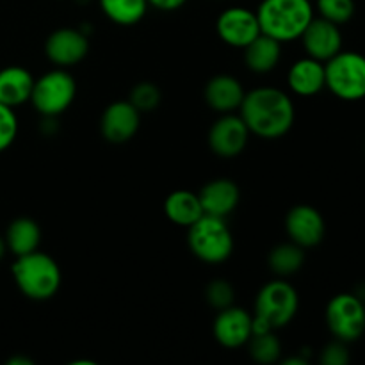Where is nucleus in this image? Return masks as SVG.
I'll return each mask as SVG.
<instances>
[{
	"mask_svg": "<svg viewBox=\"0 0 365 365\" xmlns=\"http://www.w3.org/2000/svg\"><path fill=\"white\" fill-rule=\"evenodd\" d=\"M239 109L248 130L264 139L282 138L294 123L291 96L277 88H257L246 93Z\"/></svg>",
	"mask_w": 365,
	"mask_h": 365,
	"instance_id": "nucleus-1",
	"label": "nucleus"
},
{
	"mask_svg": "<svg viewBox=\"0 0 365 365\" xmlns=\"http://www.w3.org/2000/svg\"><path fill=\"white\" fill-rule=\"evenodd\" d=\"M257 18L262 34L287 43L302 38L314 20V7L310 0H262Z\"/></svg>",
	"mask_w": 365,
	"mask_h": 365,
	"instance_id": "nucleus-2",
	"label": "nucleus"
},
{
	"mask_svg": "<svg viewBox=\"0 0 365 365\" xmlns=\"http://www.w3.org/2000/svg\"><path fill=\"white\" fill-rule=\"evenodd\" d=\"M13 277L21 294L36 302L50 299L61 285V269L57 262L38 250L16 257Z\"/></svg>",
	"mask_w": 365,
	"mask_h": 365,
	"instance_id": "nucleus-3",
	"label": "nucleus"
},
{
	"mask_svg": "<svg viewBox=\"0 0 365 365\" xmlns=\"http://www.w3.org/2000/svg\"><path fill=\"white\" fill-rule=\"evenodd\" d=\"M299 298L296 289L287 282H269L260 289L255 302L253 334L273 331L294 319L298 312Z\"/></svg>",
	"mask_w": 365,
	"mask_h": 365,
	"instance_id": "nucleus-4",
	"label": "nucleus"
},
{
	"mask_svg": "<svg viewBox=\"0 0 365 365\" xmlns=\"http://www.w3.org/2000/svg\"><path fill=\"white\" fill-rule=\"evenodd\" d=\"M189 248L207 264L225 262L234 250V237L223 217L203 214L189 227Z\"/></svg>",
	"mask_w": 365,
	"mask_h": 365,
	"instance_id": "nucleus-5",
	"label": "nucleus"
},
{
	"mask_svg": "<svg viewBox=\"0 0 365 365\" xmlns=\"http://www.w3.org/2000/svg\"><path fill=\"white\" fill-rule=\"evenodd\" d=\"M324 81L337 98L346 102L365 98V57L356 52H339L324 64Z\"/></svg>",
	"mask_w": 365,
	"mask_h": 365,
	"instance_id": "nucleus-6",
	"label": "nucleus"
},
{
	"mask_svg": "<svg viewBox=\"0 0 365 365\" xmlns=\"http://www.w3.org/2000/svg\"><path fill=\"white\" fill-rule=\"evenodd\" d=\"M77 93L73 77L64 70H52L34 81L31 102L43 116H59L71 106Z\"/></svg>",
	"mask_w": 365,
	"mask_h": 365,
	"instance_id": "nucleus-7",
	"label": "nucleus"
},
{
	"mask_svg": "<svg viewBox=\"0 0 365 365\" xmlns=\"http://www.w3.org/2000/svg\"><path fill=\"white\" fill-rule=\"evenodd\" d=\"M327 323L339 341H356L365 330V305L355 294H337L327 307Z\"/></svg>",
	"mask_w": 365,
	"mask_h": 365,
	"instance_id": "nucleus-8",
	"label": "nucleus"
},
{
	"mask_svg": "<svg viewBox=\"0 0 365 365\" xmlns=\"http://www.w3.org/2000/svg\"><path fill=\"white\" fill-rule=\"evenodd\" d=\"M217 36L227 45L245 48L255 38L262 34L257 13L246 7H228L220 14L216 21Z\"/></svg>",
	"mask_w": 365,
	"mask_h": 365,
	"instance_id": "nucleus-9",
	"label": "nucleus"
},
{
	"mask_svg": "<svg viewBox=\"0 0 365 365\" xmlns=\"http://www.w3.org/2000/svg\"><path fill=\"white\" fill-rule=\"evenodd\" d=\"M250 130L241 116L228 113L212 125L209 132V145L216 155L230 159L237 157L248 143Z\"/></svg>",
	"mask_w": 365,
	"mask_h": 365,
	"instance_id": "nucleus-10",
	"label": "nucleus"
},
{
	"mask_svg": "<svg viewBox=\"0 0 365 365\" xmlns=\"http://www.w3.org/2000/svg\"><path fill=\"white\" fill-rule=\"evenodd\" d=\"M302 39L309 57L321 63L337 56L342 48L341 29L337 24H331L324 18H314L302 34Z\"/></svg>",
	"mask_w": 365,
	"mask_h": 365,
	"instance_id": "nucleus-11",
	"label": "nucleus"
},
{
	"mask_svg": "<svg viewBox=\"0 0 365 365\" xmlns=\"http://www.w3.org/2000/svg\"><path fill=\"white\" fill-rule=\"evenodd\" d=\"M285 228L294 245L312 248L324 237V220L319 210L310 205H296L285 220Z\"/></svg>",
	"mask_w": 365,
	"mask_h": 365,
	"instance_id": "nucleus-12",
	"label": "nucleus"
},
{
	"mask_svg": "<svg viewBox=\"0 0 365 365\" xmlns=\"http://www.w3.org/2000/svg\"><path fill=\"white\" fill-rule=\"evenodd\" d=\"M253 335V317L239 307L220 310L214 321V337L225 348L245 346Z\"/></svg>",
	"mask_w": 365,
	"mask_h": 365,
	"instance_id": "nucleus-13",
	"label": "nucleus"
},
{
	"mask_svg": "<svg viewBox=\"0 0 365 365\" xmlns=\"http://www.w3.org/2000/svg\"><path fill=\"white\" fill-rule=\"evenodd\" d=\"M88 50V38L77 29H57L48 36L45 45L46 57L63 68L81 63Z\"/></svg>",
	"mask_w": 365,
	"mask_h": 365,
	"instance_id": "nucleus-14",
	"label": "nucleus"
},
{
	"mask_svg": "<svg viewBox=\"0 0 365 365\" xmlns=\"http://www.w3.org/2000/svg\"><path fill=\"white\" fill-rule=\"evenodd\" d=\"M141 123V113L130 102H114L103 110L100 128L110 143H125L135 135Z\"/></svg>",
	"mask_w": 365,
	"mask_h": 365,
	"instance_id": "nucleus-15",
	"label": "nucleus"
},
{
	"mask_svg": "<svg viewBox=\"0 0 365 365\" xmlns=\"http://www.w3.org/2000/svg\"><path fill=\"white\" fill-rule=\"evenodd\" d=\"M200 203H202L203 214L216 217H227L237 207L241 192L239 187L228 178H217V180L209 182L198 195Z\"/></svg>",
	"mask_w": 365,
	"mask_h": 365,
	"instance_id": "nucleus-16",
	"label": "nucleus"
},
{
	"mask_svg": "<svg viewBox=\"0 0 365 365\" xmlns=\"http://www.w3.org/2000/svg\"><path fill=\"white\" fill-rule=\"evenodd\" d=\"M245 89L241 82L232 75H216L205 86V100L217 113H234L241 107L245 98Z\"/></svg>",
	"mask_w": 365,
	"mask_h": 365,
	"instance_id": "nucleus-17",
	"label": "nucleus"
},
{
	"mask_svg": "<svg viewBox=\"0 0 365 365\" xmlns=\"http://www.w3.org/2000/svg\"><path fill=\"white\" fill-rule=\"evenodd\" d=\"M289 88L299 96H314L327 86L324 64L314 57L296 61L287 75Z\"/></svg>",
	"mask_w": 365,
	"mask_h": 365,
	"instance_id": "nucleus-18",
	"label": "nucleus"
},
{
	"mask_svg": "<svg viewBox=\"0 0 365 365\" xmlns=\"http://www.w3.org/2000/svg\"><path fill=\"white\" fill-rule=\"evenodd\" d=\"M34 78L25 68L7 66L0 70V103L9 107L21 106L31 100Z\"/></svg>",
	"mask_w": 365,
	"mask_h": 365,
	"instance_id": "nucleus-19",
	"label": "nucleus"
},
{
	"mask_svg": "<svg viewBox=\"0 0 365 365\" xmlns=\"http://www.w3.org/2000/svg\"><path fill=\"white\" fill-rule=\"evenodd\" d=\"M282 43L267 34H260L253 39L248 46H245L246 66L255 73H267L274 70L280 63Z\"/></svg>",
	"mask_w": 365,
	"mask_h": 365,
	"instance_id": "nucleus-20",
	"label": "nucleus"
},
{
	"mask_svg": "<svg viewBox=\"0 0 365 365\" xmlns=\"http://www.w3.org/2000/svg\"><path fill=\"white\" fill-rule=\"evenodd\" d=\"M164 212L175 225L187 228L203 216V209L198 195L191 191L171 192L166 198V202H164Z\"/></svg>",
	"mask_w": 365,
	"mask_h": 365,
	"instance_id": "nucleus-21",
	"label": "nucleus"
},
{
	"mask_svg": "<svg viewBox=\"0 0 365 365\" xmlns=\"http://www.w3.org/2000/svg\"><path fill=\"white\" fill-rule=\"evenodd\" d=\"M39 242H41V230L31 217H18L7 228L6 246L16 257L36 252Z\"/></svg>",
	"mask_w": 365,
	"mask_h": 365,
	"instance_id": "nucleus-22",
	"label": "nucleus"
},
{
	"mask_svg": "<svg viewBox=\"0 0 365 365\" xmlns=\"http://www.w3.org/2000/svg\"><path fill=\"white\" fill-rule=\"evenodd\" d=\"M103 14L118 25H135L148 11L146 0H98Z\"/></svg>",
	"mask_w": 365,
	"mask_h": 365,
	"instance_id": "nucleus-23",
	"label": "nucleus"
},
{
	"mask_svg": "<svg viewBox=\"0 0 365 365\" xmlns=\"http://www.w3.org/2000/svg\"><path fill=\"white\" fill-rule=\"evenodd\" d=\"M305 262V253L302 246L294 245H280L271 252L269 255V267L280 277H289L294 274L296 271L302 269Z\"/></svg>",
	"mask_w": 365,
	"mask_h": 365,
	"instance_id": "nucleus-24",
	"label": "nucleus"
},
{
	"mask_svg": "<svg viewBox=\"0 0 365 365\" xmlns=\"http://www.w3.org/2000/svg\"><path fill=\"white\" fill-rule=\"evenodd\" d=\"M250 355L259 364H274L280 359L282 346L273 331L253 334L250 337Z\"/></svg>",
	"mask_w": 365,
	"mask_h": 365,
	"instance_id": "nucleus-25",
	"label": "nucleus"
},
{
	"mask_svg": "<svg viewBox=\"0 0 365 365\" xmlns=\"http://www.w3.org/2000/svg\"><path fill=\"white\" fill-rule=\"evenodd\" d=\"M321 18L342 25L355 14V0H317Z\"/></svg>",
	"mask_w": 365,
	"mask_h": 365,
	"instance_id": "nucleus-26",
	"label": "nucleus"
},
{
	"mask_svg": "<svg viewBox=\"0 0 365 365\" xmlns=\"http://www.w3.org/2000/svg\"><path fill=\"white\" fill-rule=\"evenodd\" d=\"M128 102L139 110V113H150V110L157 109L160 102V91L157 86L150 84V82H141L135 86L130 93V100Z\"/></svg>",
	"mask_w": 365,
	"mask_h": 365,
	"instance_id": "nucleus-27",
	"label": "nucleus"
},
{
	"mask_svg": "<svg viewBox=\"0 0 365 365\" xmlns=\"http://www.w3.org/2000/svg\"><path fill=\"white\" fill-rule=\"evenodd\" d=\"M18 134V120L13 107L0 103V152L13 145Z\"/></svg>",
	"mask_w": 365,
	"mask_h": 365,
	"instance_id": "nucleus-28",
	"label": "nucleus"
},
{
	"mask_svg": "<svg viewBox=\"0 0 365 365\" xmlns=\"http://www.w3.org/2000/svg\"><path fill=\"white\" fill-rule=\"evenodd\" d=\"M207 302L217 310H223L234 303V289L227 280H214L207 287Z\"/></svg>",
	"mask_w": 365,
	"mask_h": 365,
	"instance_id": "nucleus-29",
	"label": "nucleus"
},
{
	"mask_svg": "<svg viewBox=\"0 0 365 365\" xmlns=\"http://www.w3.org/2000/svg\"><path fill=\"white\" fill-rule=\"evenodd\" d=\"M321 362L324 365H346L349 362V353L348 348L344 346V342L339 341L331 342L321 353Z\"/></svg>",
	"mask_w": 365,
	"mask_h": 365,
	"instance_id": "nucleus-30",
	"label": "nucleus"
},
{
	"mask_svg": "<svg viewBox=\"0 0 365 365\" xmlns=\"http://www.w3.org/2000/svg\"><path fill=\"white\" fill-rule=\"evenodd\" d=\"M148 6H153L159 11H177L184 6L187 0H146Z\"/></svg>",
	"mask_w": 365,
	"mask_h": 365,
	"instance_id": "nucleus-31",
	"label": "nucleus"
},
{
	"mask_svg": "<svg viewBox=\"0 0 365 365\" xmlns=\"http://www.w3.org/2000/svg\"><path fill=\"white\" fill-rule=\"evenodd\" d=\"M32 362L27 359H11L9 365H31Z\"/></svg>",
	"mask_w": 365,
	"mask_h": 365,
	"instance_id": "nucleus-32",
	"label": "nucleus"
},
{
	"mask_svg": "<svg viewBox=\"0 0 365 365\" xmlns=\"http://www.w3.org/2000/svg\"><path fill=\"white\" fill-rule=\"evenodd\" d=\"M284 364L285 365H305V360H302V359H287V360H284Z\"/></svg>",
	"mask_w": 365,
	"mask_h": 365,
	"instance_id": "nucleus-33",
	"label": "nucleus"
},
{
	"mask_svg": "<svg viewBox=\"0 0 365 365\" xmlns=\"http://www.w3.org/2000/svg\"><path fill=\"white\" fill-rule=\"evenodd\" d=\"M6 248H7V246H6V241H4V239L0 237V259H2L4 253H6Z\"/></svg>",
	"mask_w": 365,
	"mask_h": 365,
	"instance_id": "nucleus-34",
	"label": "nucleus"
}]
</instances>
